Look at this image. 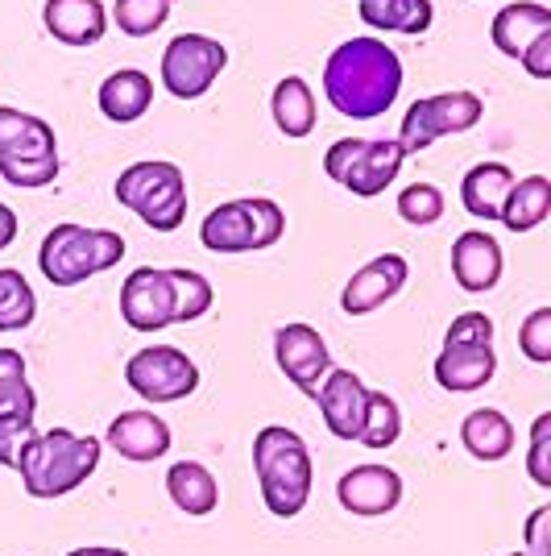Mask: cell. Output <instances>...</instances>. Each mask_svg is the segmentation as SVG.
Wrapping results in <instances>:
<instances>
[{"mask_svg": "<svg viewBox=\"0 0 551 556\" xmlns=\"http://www.w3.org/2000/svg\"><path fill=\"white\" fill-rule=\"evenodd\" d=\"M125 257V237L113 229H84V225H54L38 250V266L50 287H75L84 278L113 270Z\"/></svg>", "mask_w": 551, "mask_h": 556, "instance_id": "cell-4", "label": "cell"}, {"mask_svg": "<svg viewBox=\"0 0 551 556\" xmlns=\"http://www.w3.org/2000/svg\"><path fill=\"white\" fill-rule=\"evenodd\" d=\"M42 25L63 47H95L108 34V9L100 0H47Z\"/></svg>", "mask_w": 551, "mask_h": 556, "instance_id": "cell-17", "label": "cell"}, {"mask_svg": "<svg viewBox=\"0 0 551 556\" xmlns=\"http://www.w3.org/2000/svg\"><path fill=\"white\" fill-rule=\"evenodd\" d=\"M0 179L13 187H50L59 179V154L47 159H0Z\"/></svg>", "mask_w": 551, "mask_h": 556, "instance_id": "cell-35", "label": "cell"}, {"mask_svg": "<svg viewBox=\"0 0 551 556\" xmlns=\"http://www.w3.org/2000/svg\"><path fill=\"white\" fill-rule=\"evenodd\" d=\"M548 523H551V507H539L527 519V556H551L548 553Z\"/></svg>", "mask_w": 551, "mask_h": 556, "instance_id": "cell-41", "label": "cell"}, {"mask_svg": "<svg viewBox=\"0 0 551 556\" xmlns=\"http://www.w3.org/2000/svg\"><path fill=\"white\" fill-rule=\"evenodd\" d=\"M336 498L348 515L377 519V515H390L402 503V478L390 465H353L336 482Z\"/></svg>", "mask_w": 551, "mask_h": 556, "instance_id": "cell-14", "label": "cell"}, {"mask_svg": "<svg viewBox=\"0 0 551 556\" xmlns=\"http://www.w3.org/2000/svg\"><path fill=\"white\" fill-rule=\"evenodd\" d=\"M494 370H498L494 345H448L444 341V349H439L436 357V382L452 394H469L489 387Z\"/></svg>", "mask_w": 551, "mask_h": 556, "instance_id": "cell-18", "label": "cell"}, {"mask_svg": "<svg viewBox=\"0 0 551 556\" xmlns=\"http://www.w3.org/2000/svg\"><path fill=\"white\" fill-rule=\"evenodd\" d=\"M113 191L154 232H175L187 220V175L175 163L150 159V163L125 166Z\"/></svg>", "mask_w": 551, "mask_h": 556, "instance_id": "cell-5", "label": "cell"}, {"mask_svg": "<svg viewBox=\"0 0 551 556\" xmlns=\"http://www.w3.org/2000/svg\"><path fill=\"white\" fill-rule=\"evenodd\" d=\"M527 473L535 478V486H551V416H543L530 424V457H527Z\"/></svg>", "mask_w": 551, "mask_h": 556, "instance_id": "cell-38", "label": "cell"}, {"mask_svg": "<svg viewBox=\"0 0 551 556\" xmlns=\"http://www.w3.org/2000/svg\"><path fill=\"white\" fill-rule=\"evenodd\" d=\"M407 278H411L407 257L402 254H377L373 262H366V266L345 282V291H341V307H345L348 316H369V312H377L382 303H390L394 295L407 287Z\"/></svg>", "mask_w": 551, "mask_h": 556, "instance_id": "cell-13", "label": "cell"}, {"mask_svg": "<svg viewBox=\"0 0 551 556\" xmlns=\"http://www.w3.org/2000/svg\"><path fill=\"white\" fill-rule=\"evenodd\" d=\"M129 391L145 403H179L200 387V366L175 345H145L125 362Z\"/></svg>", "mask_w": 551, "mask_h": 556, "instance_id": "cell-10", "label": "cell"}, {"mask_svg": "<svg viewBox=\"0 0 551 556\" xmlns=\"http://www.w3.org/2000/svg\"><path fill=\"white\" fill-rule=\"evenodd\" d=\"M452 278L460 282V291L469 295H485L498 287L502 278V245L482 229L460 232L452 241Z\"/></svg>", "mask_w": 551, "mask_h": 556, "instance_id": "cell-16", "label": "cell"}, {"mask_svg": "<svg viewBox=\"0 0 551 556\" xmlns=\"http://www.w3.org/2000/svg\"><path fill=\"white\" fill-rule=\"evenodd\" d=\"M17 403H38L34 387L25 382V357L17 349H0V412Z\"/></svg>", "mask_w": 551, "mask_h": 556, "instance_id": "cell-36", "label": "cell"}, {"mask_svg": "<svg viewBox=\"0 0 551 556\" xmlns=\"http://www.w3.org/2000/svg\"><path fill=\"white\" fill-rule=\"evenodd\" d=\"M38 316V295L22 270L0 266V332H22Z\"/></svg>", "mask_w": 551, "mask_h": 556, "instance_id": "cell-29", "label": "cell"}, {"mask_svg": "<svg viewBox=\"0 0 551 556\" xmlns=\"http://www.w3.org/2000/svg\"><path fill=\"white\" fill-rule=\"evenodd\" d=\"M485 116V104L477 92H439L414 100L402 125H398V146L407 154L427 150L432 141L448 138V134H469Z\"/></svg>", "mask_w": 551, "mask_h": 556, "instance_id": "cell-8", "label": "cell"}, {"mask_svg": "<svg viewBox=\"0 0 551 556\" xmlns=\"http://www.w3.org/2000/svg\"><path fill=\"white\" fill-rule=\"evenodd\" d=\"M17 212L9 208V204H0V250H9L13 241H17Z\"/></svg>", "mask_w": 551, "mask_h": 556, "instance_id": "cell-42", "label": "cell"}, {"mask_svg": "<svg viewBox=\"0 0 551 556\" xmlns=\"http://www.w3.org/2000/svg\"><path fill=\"white\" fill-rule=\"evenodd\" d=\"M274 362L303 394L320 391L323 374L332 370V353L323 345V337L311 325H282L274 332Z\"/></svg>", "mask_w": 551, "mask_h": 556, "instance_id": "cell-12", "label": "cell"}, {"mask_svg": "<svg viewBox=\"0 0 551 556\" xmlns=\"http://www.w3.org/2000/svg\"><path fill=\"white\" fill-rule=\"evenodd\" d=\"M518 349L527 353L535 366L551 362V307H535L523 328H518Z\"/></svg>", "mask_w": 551, "mask_h": 556, "instance_id": "cell-37", "label": "cell"}, {"mask_svg": "<svg viewBox=\"0 0 551 556\" xmlns=\"http://www.w3.org/2000/svg\"><path fill=\"white\" fill-rule=\"evenodd\" d=\"M225 67H229V47H220L207 34H179L162 50V88L179 100H200L212 92Z\"/></svg>", "mask_w": 551, "mask_h": 556, "instance_id": "cell-9", "label": "cell"}, {"mask_svg": "<svg viewBox=\"0 0 551 556\" xmlns=\"http://www.w3.org/2000/svg\"><path fill=\"white\" fill-rule=\"evenodd\" d=\"M120 320L133 332H162L175 325V287L170 270L141 266L120 287Z\"/></svg>", "mask_w": 551, "mask_h": 556, "instance_id": "cell-11", "label": "cell"}, {"mask_svg": "<svg viewBox=\"0 0 551 556\" xmlns=\"http://www.w3.org/2000/svg\"><path fill=\"white\" fill-rule=\"evenodd\" d=\"M170 287H175V325H191L212 307V282L200 270H170Z\"/></svg>", "mask_w": 551, "mask_h": 556, "instance_id": "cell-32", "label": "cell"}, {"mask_svg": "<svg viewBox=\"0 0 551 556\" xmlns=\"http://www.w3.org/2000/svg\"><path fill=\"white\" fill-rule=\"evenodd\" d=\"M95 465H100V441L75 437L67 428H50V432H34V441L22 448L13 469L22 473L25 494L63 498L92 478Z\"/></svg>", "mask_w": 551, "mask_h": 556, "instance_id": "cell-2", "label": "cell"}, {"mask_svg": "<svg viewBox=\"0 0 551 556\" xmlns=\"http://www.w3.org/2000/svg\"><path fill=\"white\" fill-rule=\"evenodd\" d=\"M357 13L369 29H382V34H407L419 38L427 34L436 22V9L432 0H357Z\"/></svg>", "mask_w": 551, "mask_h": 556, "instance_id": "cell-24", "label": "cell"}, {"mask_svg": "<svg viewBox=\"0 0 551 556\" xmlns=\"http://www.w3.org/2000/svg\"><path fill=\"white\" fill-rule=\"evenodd\" d=\"M320 412L323 424L336 441H357L361 437V424H366V403H369V387L361 374L353 370H328L320 382Z\"/></svg>", "mask_w": 551, "mask_h": 556, "instance_id": "cell-15", "label": "cell"}, {"mask_svg": "<svg viewBox=\"0 0 551 556\" xmlns=\"http://www.w3.org/2000/svg\"><path fill=\"white\" fill-rule=\"evenodd\" d=\"M402 159H407V150H402L398 141L341 138L328 146L323 170H328V179H336L345 191L361 195V200H373V195H382V191L398 179Z\"/></svg>", "mask_w": 551, "mask_h": 556, "instance_id": "cell-7", "label": "cell"}, {"mask_svg": "<svg viewBox=\"0 0 551 556\" xmlns=\"http://www.w3.org/2000/svg\"><path fill=\"white\" fill-rule=\"evenodd\" d=\"M460 444L477 457V462H502L514 448V424L494 412V407H477L469 412L464 424H460Z\"/></svg>", "mask_w": 551, "mask_h": 556, "instance_id": "cell-25", "label": "cell"}, {"mask_svg": "<svg viewBox=\"0 0 551 556\" xmlns=\"http://www.w3.org/2000/svg\"><path fill=\"white\" fill-rule=\"evenodd\" d=\"M108 444L125 462H158L170 448V428L154 412H120L108 424Z\"/></svg>", "mask_w": 551, "mask_h": 556, "instance_id": "cell-19", "label": "cell"}, {"mask_svg": "<svg viewBox=\"0 0 551 556\" xmlns=\"http://www.w3.org/2000/svg\"><path fill=\"white\" fill-rule=\"evenodd\" d=\"M253 469L261 482V498L270 515L278 519H295L307 498H311V453L303 444L299 432L291 428H261L253 437Z\"/></svg>", "mask_w": 551, "mask_h": 556, "instance_id": "cell-3", "label": "cell"}, {"mask_svg": "<svg viewBox=\"0 0 551 556\" xmlns=\"http://www.w3.org/2000/svg\"><path fill=\"white\" fill-rule=\"evenodd\" d=\"M34 416L38 403H17L0 412V465H17L22 448L34 441Z\"/></svg>", "mask_w": 551, "mask_h": 556, "instance_id": "cell-33", "label": "cell"}, {"mask_svg": "<svg viewBox=\"0 0 551 556\" xmlns=\"http://www.w3.org/2000/svg\"><path fill=\"white\" fill-rule=\"evenodd\" d=\"M67 556H129L125 548H104V544H92V548H75Z\"/></svg>", "mask_w": 551, "mask_h": 556, "instance_id": "cell-43", "label": "cell"}, {"mask_svg": "<svg viewBox=\"0 0 551 556\" xmlns=\"http://www.w3.org/2000/svg\"><path fill=\"white\" fill-rule=\"evenodd\" d=\"M402 92V59L382 38H348L323 63V96L341 116L373 121Z\"/></svg>", "mask_w": 551, "mask_h": 556, "instance_id": "cell-1", "label": "cell"}, {"mask_svg": "<svg viewBox=\"0 0 551 556\" xmlns=\"http://www.w3.org/2000/svg\"><path fill=\"white\" fill-rule=\"evenodd\" d=\"M59 154V138L42 116L0 104V159H47Z\"/></svg>", "mask_w": 551, "mask_h": 556, "instance_id": "cell-22", "label": "cell"}, {"mask_svg": "<svg viewBox=\"0 0 551 556\" xmlns=\"http://www.w3.org/2000/svg\"><path fill=\"white\" fill-rule=\"evenodd\" d=\"M282 232H286V216L274 200L249 195L207 212L200 225V241L212 254H249V250H270Z\"/></svg>", "mask_w": 551, "mask_h": 556, "instance_id": "cell-6", "label": "cell"}, {"mask_svg": "<svg viewBox=\"0 0 551 556\" xmlns=\"http://www.w3.org/2000/svg\"><path fill=\"white\" fill-rule=\"evenodd\" d=\"M510 187H514V170L505 163H477L460 179V204L477 220H498Z\"/></svg>", "mask_w": 551, "mask_h": 556, "instance_id": "cell-23", "label": "cell"}, {"mask_svg": "<svg viewBox=\"0 0 551 556\" xmlns=\"http://www.w3.org/2000/svg\"><path fill=\"white\" fill-rule=\"evenodd\" d=\"M100 113L116 121V125H133L141 116L150 113L154 104V79L138 67H120L113 71L104 84H100Z\"/></svg>", "mask_w": 551, "mask_h": 556, "instance_id": "cell-20", "label": "cell"}, {"mask_svg": "<svg viewBox=\"0 0 551 556\" xmlns=\"http://www.w3.org/2000/svg\"><path fill=\"white\" fill-rule=\"evenodd\" d=\"M166 494H170V503L187 515H212V510L220 507V482L212 478V469L200 462H179L170 465V473H166Z\"/></svg>", "mask_w": 551, "mask_h": 556, "instance_id": "cell-26", "label": "cell"}, {"mask_svg": "<svg viewBox=\"0 0 551 556\" xmlns=\"http://www.w3.org/2000/svg\"><path fill=\"white\" fill-rule=\"evenodd\" d=\"M444 341L448 345H494V320L485 312H460Z\"/></svg>", "mask_w": 551, "mask_h": 556, "instance_id": "cell-39", "label": "cell"}, {"mask_svg": "<svg viewBox=\"0 0 551 556\" xmlns=\"http://www.w3.org/2000/svg\"><path fill=\"white\" fill-rule=\"evenodd\" d=\"M510 556H527V553H510Z\"/></svg>", "mask_w": 551, "mask_h": 556, "instance_id": "cell-44", "label": "cell"}, {"mask_svg": "<svg viewBox=\"0 0 551 556\" xmlns=\"http://www.w3.org/2000/svg\"><path fill=\"white\" fill-rule=\"evenodd\" d=\"M270 113H274V125L286 138H307L316 129V96H311L303 75L278 79L274 96H270Z\"/></svg>", "mask_w": 551, "mask_h": 556, "instance_id": "cell-28", "label": "cell"}, {"mask_svg": "<svg viewBox=\"0 0 551 556\" xmlns=\"http://www.w3.org/2000/svg\"><path fill=\"white\" fill-rule=\"evenodd\" d=\"M170 9H175V0H116L113 22L129 38H150V34H158L162 25H166Z\"/></svg>", "mask_w": 551, "mask_h": 556, "instance_id": "cell-31", "label": "cell"}, {"mask_svg": "<svg viewBox=\"0 0 551 556\" xmlns=\"http://www.w3.org/2000/svg\"><path fill=\"white\" fill-rule=\"evenodd\" d=\"M548 212H551V179L548 175H527V179H514L498 220L510 232H530L548 220Z\"/></svg>", "mask_w": 551, "mask_h": 556, "instance_id": "cell-27", "label": "cell"}, {"mask_svg": "<svg viewBox=\"0 0 551 556\" xmlns=\"http://www.w3.org/2000/svg\"><path fill=\"white\" fill-rule=\"evenodd\" d=\"M402 437V412L386 391H369L366 403V424H361V437L357 444L366 448H390Z\"/></svg>", "mask_w": 551, "mask_h": 556, "instance_id": "cell-30", "label": "cell"}, {"mask_svg": "<svg viewBox=\"0 0 551 556\" xmlns=\"http://www.w3.org/2000/svg\"><path fill=\"white\" fill-rule=\"evenodd\" d=\"M548 29H551L548 4H539V0H514V4H505L502 13L494 17L489 38H494V47L502 50L505 59H518V54H523L539 34H548Z\"/></svg>", "mask_w": 551, "mask_h": 556, "instance_id": "cell-21", "label": "cell"}, {"mask_svg": "<svg viewBox=\"0 0 551 556\" xmlns=\"http://www.w3.org/2000/svg\"><path fill=\"white\" fill-rule=\"evenodd\" d=\"M398 216L407 225H436L444 216V191L436 184H411L398 191Z\"/></svg>", "mask_w": 551, "mask_h": 556, "instance_id": "cell-34", "label": "cell"}, {"mask_svg": "<svg viewBox=\"0 0 551 556\" xmlns=\"http://www.w3.org/2000/svg\"><path fill=\"white\" fill-rule=\"evenodd\" d=\"M518 63L527 67L530 79H551V29L548 34H539V38L518 54Z\"/></svg>", "mask_w": 551, "mask_h": 556, "instance_id": "cell-40", "label": "cell"}]
</instances>
